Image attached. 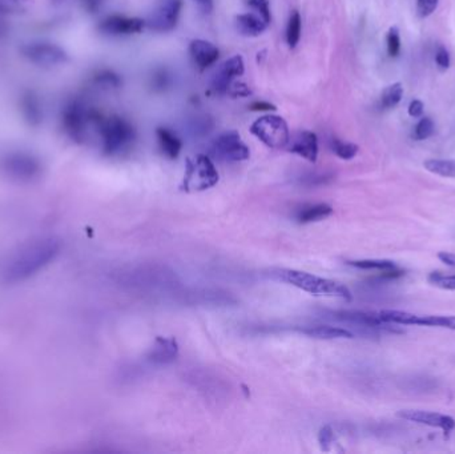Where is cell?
Returning a JSON list of instances; mask_svg holds the SVG:
<instances>
[{
  "instance_id": "obj_20",
  "label": "cell",
  "mask_w": 455,
  "mask_h": 454,
  "mask_svg": "<svg viewBox=\"0 0 455 454\" xmlns=\"http://www.w3.org/2000/svg\"><path fill=\"white\" fill-rule=\"evenodd\" d=\"M157 142L160 149L170 160L177 159L182 152V140L172 131L165 127H158L156 130Z\"/></svg>"
},
{
  "instance_id": "obj_29",
  "label": "cell",
  "mask_w": 455,
  "mask_h": 454,
  "mask_svg": "<svg viewBox=\"0 0 455 454\" xmlns=\"http://www.w3.org/2000/svg\"><path fill=\"white\" fill-rule=\"evenodd\" d=\"M434 121L430 117H419V121L416 123V128L413 131V139L416 142L426 140L434 133Z\"/></svg>"
},
{
  "instance_id": "obj_32",
  "label": "cell",
  "mask_w": 455,
  "mask_h": 454,
  "mask_svg": "<svg viewBox=\"0 0 455 454\" xmlns=\"http://www.w3.org/2000/svg\"><path fill=\"white\" fill-rule=\"evenodd\" d=\"M247 4L253 11H256L257 15H260L266 23L271 25L272 13H271V6L268 0H247Z\"/></svg>"
},
{
  "instance_id": "obj_34",
  "label": "cell",
  "mask_w": 455,
  "mask_h": 454,
  "mask_svg": "<svg viewBox=\"0 0 455 454\" xmlns=\"http://www.w3.org/2000/svg\"><path fill=\"white\" fill-rule=\"evenodd\" d=\"M435 65H438L440 69L442 71H446L450 68V65H451V58H450V53L446 50V47L443 46H438L437 51H435Z\"/></svg>"
},
{
  "instance_id": "obj_31",
  "label": "cell",
  "mask_w": 455,
  "mask_h": 454,
  "mask_svg": "<svg viewBox=\"0 0 455 454\" xmlns=\"http://www.w3.org/2000/svg\"><path fill=\"white\" fill-rule=\"evenodd\" d=\"M429 281L433 286H440L442 289L455 291V274L433 272L429 276Z\"/></svg>"
},
{
  "instance_id": "obj_21",
  "label": "cell",
  "mask_w": 455,
  "mask_h": 454,
  "mask_svg": "<svg viewBox=\"0 0 455 454\" xmlns=\"http://www.w3.org/2000/svg\"><path fill=\"white\" fill-rule=\"evenodd\" d=\"M332 213H333V208L326 203H320V204H313V206L302 208L299 211L297 219L302 224H308V222H314V221L324 220Z\"/></svg>"
},
{
  "instance_id": "obj_4",
  "label": "cell",
  "mask_w": 455,
  "mask_h": 454,
  "mask_svg": "<svg viewBox=\"0 0 455 454\" xmlns=\"http://www.w3.org/2000/svg\"><path fill=\"white\" fill-rule=\"evenodd\" d=\"M96 131L105 155H121L130 149L135 140L133 126L127 119L118 115L100 117Z\"/></svg>"
},
{
  "instance_id": "obj_25",
  "label": "cell",
  "mask_w": 455,
  "mask_h": 454,
  "mask_svg": "<svg viewBox=\"0 0 455 454\" xmlns=\"http://www.w3.org/2000/svg\"><path fill=\"white\" fill-rule=\"evenodd\" d=\"M301 38V15L299 11H292L286 25V43L290 48L299 44Z\"/></svg>"
},
{
  "instance_id": "obj_19",
  "label": "cell",
  "mask_w": 455,
  "mask_h": 454,
  "mask_svg": "<svg viewBox=\"0 0 455 454\" xmlns=\"http://www.w3.org/2000/svg\"><path fill=\"white\" fill-rule=\"evenodd\" d=\"M179 347L173 338H157L155 347L149 353V360L156 363H167L177 357Z\"/></svg>"
},
{
  "instance_id": "obj_6",
  "label": "cell",
  "mask_w": 455,
  "mask_h": 454,
  "mask_svg": "<svg viewBox=\"0 0 455 454\" xmlns=\"http://www.w3.org/2000/svg\"><path fill=\"white\" fill-rule=\"evenodd\" d=\"M20 53L29 65L48 71L64 67L69 62L68 52L53 40L27 41L20 47Z\"/></svg>"
},
{
  "instance_id": "obj_15",
  "label": "cell",
  "mask_w": 455,
  "mask_h": 454,
  "mask_svg": "<svg viewBox=\"0 0 455 454\" xmlns=\"http://www.w3.org/2000/svg\"><path fill=\"white\" fill-rule=\"evenodd\" d=\"M189 53L200 71H204L210 65H215L220 58L219 48L208 40H193L189 46Z\"/></svg>"
},
{
  "instance_id": "obj_33",
  "label": "cell",
  "mask_w": 455,
  "mask_h": 454,
  "mask_svg": "<svg viewBox=\"0 0 455 454\" xmlns=\"http://www.w3.org/2000/svg\"><path fill=\"white\" fill-rule=\"evenodd\" d=\"M440 0H416V13L421 18H428L438 7Z\"/></svg>"
},
{
  "instance_id": "obj_40",
  "label": "cell",
  "mask_w": 455,
  "mask_h": 454,
  "mask_svg": "<svg viewBox=\"0 0 455 454\" xmlns=\"http://www.w3.org/2000/svg\"><path fill=\"white\" fill-rule=\"evenodd\" d=\"M333 440V433L329 428H324L320 433V442L322 445V448H325V445H329Z\"/></svg>"
},
{
  "instance_id": "obj_23",
  "label": "cell",
  "mask_w": 455,
  "mask_h": 454,
  "mask_svg": "<svg viewBox=\"0 0 455 454\" xmlns=\"http://www.w3.org/2000/svg\"><path fill=\"white\" fill-rule=\"evenodd\" d=\"M403 98V87L401 83H393L391 86H388L382 93H381V99H379V104L383 109H391L394 107H397L400 102L402 100Z\"/></svg>"
},
{
  "instance_id": "obj_16",
  "label": "cell",
  "mask_w": 455,
  "mask_h": 454,
  "mask_svg": "<svg viewBox=\"0 0 455 454\" xmlns=\"http://www.w3.org/2000/svg\"><path fill=\"white\" fill-rule=\"evenodd\" d=\"M20 111L25 120L29 126H39L44 119V108L40 102L39 96L32 91H28L22 96Z\"/></svg>"
},
{
  "instance_id": "obj_7",
  "label": "cell",
  "mask_w": 455,
  "mask_h": 454,
  "mask_svg": "<svg viewBox=\"0 0 455 454\" xmlns=\"http://www.w3.org/2000/svg\"><path fill=\"white\" fill-rule=\"evenodd\" d=\"M220 180L219 171L207 155H197L186 160L182 189L186 192L205 191Z\"/></svg>"
},
{
  "instance_id": "obj_1",
  "label": "cell",
  "mask_w": 455,
  "mask_h": 454,
  "mask_svg": "<svg viewBox=\"0 0 455 454\" xmlns=\"http://www.w3.org/2000/svg\"><path fill=\"white\" fill-rule=\"evenodd\" d=\"M59 251L60 243L55 237H38L19 246L0 265L1 283L25 281L53 261Z\"/></svg>"
},
{
  "instance_id": "obj_42",
  "label": "cell",
  "mask_w": 455,
  "mask_h": 454,
  "mask_svg": "<svg viewBox=\"0 0 455 454\" xmlns=\"http://www.w3.org/2000/svg\"><path fill=\"white\" fill-rule=\"evenodd\" d=\"M55 1H60V0H55Z\"/></svg>"
},
{
  "instance_id": "obj_17",
  "label": "cell",
  "mask_w": 455,
  "mask_h": 454,
  "mask_svg": "<svg viewBox=\"0 0 455 454\" xmlns=\"http://www.w3.org/2000/svg\"><path fill=\"white\" fill-rule=\"evenodd\" d=\"M268 26L269 23H266L257 13H241L236 18V28L238 34L247 38L259 36L268 28Z\"/></svg>"
},
{
  "instance_id": "obj_8",
  "label": "cell",
  "mask_w": 455,
  "mask_h": 454,
  "mask_svg": "<svg viewBox=\"0 0 455 454\" xmlns=\"http://www.w3.org/2000/svg\"><path fill=\"white\" fill-rule=\"evenodd\" d=\"M250 132L266 147L273 149L284 148L290 139L285 120L277 115H266L257 119L250 126Z\"/></svg>"
},
{
  "instance_id": "obj_5",
  "label": "cell",
  "mask_w": 455,
  "mask_h": 454,
  "mask_svg": "<svg viewBox=\"0 0 455 454\" xmlns=\"http://www.w3.org/2000/svg\"><path fill=\"white\" fill-rule=\"evenodd\" d=\"M0 173L13 182H31L41 176L43 163L34 152L11 148L0 152Z\"/></svg>"
},
{
  "instance_id": "obj_41",
  "label": "cell",
  "mask_w": 455,
  "mask_h": 454,
  "mask_svg": "<svg viewBox=\"0 0 455 454\" xmlns=\"http://www.w3.org/2000/svg\"><path fill=\"white\" fill-rule=\"evenodd\" d=\"M192 1L197 3V6L205 13H210L213 8V0H192Z\"/></svg>"
},
{
  "instance_id": "obj_37",
  "label": "cell",
  "mask_w": 455,
  "mask_h": 454,
  "mask_svg": "<svg viewBox=\"0 0 455 454\" xmlns=\"http://www.w3.org/2000/svg\"><path fill=\"white\" fill-rule=\"evenodd\" d=\"M249 108L252 111H276V105L268 102H254L249 105Z\"/></svg>"
},
{
  "instance_id": "obj_24",
  "label": "cell",
  "mask_w": 455,
  "mask_h": 454,
  "mask_svg": "<svg viewBox=\"0 0 455 454\" xmlns=\"http://www.w3.org/2000/svg\"><path fill=\"white\" fill-rule=\"evenodd\" d=\"M349 265L354 268H358V269L381 271V272H389V271L398 269L397 265L389 260H354V261H349Z\"/></svg>"
},
{
  "instance_id": "obj_2",
  "label": "cell",
  "mask_w": 455,
  "mask_h": 454,
  "mask_svg": "<svg viewBox=\"0 0 455 454\" xmlns=\"http://www.w3.org/2000/svg\"><path fill=\"white\" fill-rule=\"evenodd\" d=\"M102 115L80 98H72L62 108L60 124L65 135L75 143L88 140L90 131L96 130Z\"/></svg>"
},
{
  "instance_id": "obj_18",
  "label": "cell",
  "mask_w": 455,
  "mask_h": 454,
  "mask_svg": "<svg viewBox=\"0 0 455 454\" xmlns=\"http://www.w3.org/2000/svg\"><path fill=\"white\" fill-rule=\"evenodd\" d=\"M299 333L306 335L309 338H320V340H337V338H353L354 333L339 326L333 325H309L297 329Z\"/></svg>"
},
{
  "instance_id": "obj_38",
  "label": "cell",
  "mask_w": 455,
  "mask_h": 454,
  "mask_svg": "<svg viewBox=\"0 0 455 454\" xmlns=\"http://www.w3.org/2000/svg\"><path fill=\"white\" fill-rule=\"evenodd\" d=\"M81 1L84 4L86 10L91 13H97L100 10V7H102V3H103V0H81Z\"/></svg>"
},
{
  "instance_id": "obj_26",
  "label": "cell",
  "mask_w": 455,
  "mask_h": 454,
  "mask_svg": "<svg viewBox=\"0 0 455 454\" xmlns=\"http://www.w3.org/2000/svg\"><path fill=\"white\" fill-rule=\"evenodd\" d=\"M92 83L99 88L109 90V88H117L121 84V79L109 69H102V71H97L93 74Z\"/></svg>"
},
{
  "instance_id": "obj_30",
  "label": "cell",
  "mask_w": 455,
  "mask_h": 454,
  "mask_svg": "<svg viewBox=\"0 0 455 454\" xmlns=\"http://www.w3.org/2000/svg\"><path fill=\"white\" fill-rule=\"evenodd\" d=\"M386 47L391 58H397L401 52V35L397 27H391L386 35Z\"/></svg>"
},
{
  "instance_id": "obj_11",
  "label": "cell",
  "mask_w": 455,
  "mask_h": 454,
  "mask_svg": "<svg viewBox=\"0 0 455 454\" xmlns=\"http://www.w3.org/2000/svg\"><path fill=\"white\" fill-rule=\"evenodd\" d=\"M147 27L145 20L140 18H130L124 15H109L104 18L97 29L105 36L120 38V36H130L140 34Z\"/></svg>"
},
{
  "instance_id": "obj_39",
  "label": "cell",
  "mask_w": 455,
  "mask_h": 454,
  "mask_svg": "<svg viewBox=\"0 0 455 454\" xmlns=\"http://www.w3.org/2000/svg\"><path fill=\"white\" fill-rule=\"evenodd\" d=\"M438 259L441 260L442 262H444L446 265L455 268L454 253H450V252H440V253H438Z\"/></svg>"
},
{
  "instance_id": "obj_12",
  "label": "cell",
  "mask_w": 455,
  "mask_h": 454,
  "mask_svg": "<svg viewBox=\"0 0 455 454\" xmlns=\"http://www.w3.org/2000/svg\"><path fill=\"white\" fill-rule=\"evenodd\" d=\"M244 71H245V65L241 55H234L232 58H229L216 71L212 80L213 90L220 93L228 92L234 79L241 76Z\"/></svg>"
},
{
  "instance_id": "obj_9",
  "label": "cell",
  "mask_w": 455,
  "mask_h": 454,
  "mask_svg": "<svg viewBox=\"0 0 455 454\" xmlns=\"http://www.w3.org/2000/svg\"><path fill=\"white\" fill-rule=\"evenodd\" d=\"M212 151L216 157L224 161H244L250 156L247 144L241 140L237 131H228L222 133L212 145Z\"/></svg>"
},
{
  "instance_id": "obj_3",
  "label": "cell",
  "mask_w": 455,
  "mask_h": 454,
  "mask_svg": "<svg viewBox=\"0 0 455 454\" xmlns=\"http://www.w3.org/2000/svg\"><path fill=\"white\" fill-rule=\"evenodd\" d=\"M274 279L283 281L289 286H296L308 293L317 295V296H334L339 299L351 300V291L341 283L315 276L312 273L302 272L297 269H276L272 273Z\"/></svg>"
},
{
  "instance_id": "obj_35",
  "label": "cell",
  "mask_w": 455,
  "mask_h": 454,
  "mask_svg": "<svg viewBox=\"0 0 455 454\" xmlns=\"http://www.w3.org/2000/svg\"><path fill=\"white\" fill-rule=\"evenodd\" d=\"M423 111H425V104L422 103L421 100H413L412 103L409 104V108H407V112L409 115L414 119H419V117L423 116Z\"/></svg>"
},
{
  "instance_id": "obj_10",
  "label": "cell",
  "mask_w": 455,
  "mask_h": 454,
  "mask_svg": "<svg viewBox=\"0 0 455 454\" xmlns=\"http://www.w3.org/2000/svg\"><path fill=\"white\" fill-rule=\"evenodd\" d=\"M182 0H161L149 15L145 25L157 32H168L177 26L182 13Z\"/></svg>"
},
{
  "instance_id": "obj_22",
  "label": "cell",
  "mask_w": 455,
  "mask_h": 454,
  "mask_svg": "<svg viewBox=\"0 0 455 454\" xmlns=\"http://www.w3.org/2000/svg\"><path fill=\"white\" fill-rule=\"evenodd\" d=\"M425 169L442 178H455V160L429 159L423 163Z\"/></svg>"
},
{
  "instance_id": "obj_14",
  "label": "cell",
  "mask_w": 455,
  "mask_h": 454,
  "mask_svg": "<svg viewBox=\"0 0 455 454\" xmlns=\"http://www.w3.org/2000/svg\"><path fill=\"white\" fill-rule=\"evenodd\" d=\"M287 149L292 154L304 157L308 161H317L318 157V139L312 131H299L289 139Z\"/></svg>"
},
{
  "instance_id": "obj_13",
  "label": "cell",
  "mask_w": 455,
  "mask_h": 454,
  "mask_svg": "<svg viewBox=\"0 0 455 454\" xmlns=\"http://www.w3.org/2000/svg\"><path fill=\"white\" fill-rule=\"evenodd\" d=\"M398 417L403 420L416 422L421 425H428L431 428L442 429L443 432L449 433L455 428V420L450 415H441L435 412H428V410H418V409H406L400 410Z\"/></svg>"
},
{
  "instance_id": "obj_27",
  "label": "cell",
  "mask_w": 455,
  "mask_h": 454,
  "mask_svg": "<svg viewBox=\"0 0 455 454\" xmlns=\"http://www.w3.org/2000/svg\"><path fill=\"white\" fill-rule=\"evenodd\" d=\"M330 148L334 155L339 156L342 160H351L353 157L358 154V145L349 142H344L337 138H333L330 140Z\"/></svg>"
},
{
  "instance_id": "obj_36",
  "label": "cell",
  "mask_w": 455,
  "mask_h": 454,
  "mask_svg": "<svg viewBox=\"0 0 455 454\" xmlns=\"http://www.w3.org/2000/svg\"><path fill=\"white\" fill-rule=\"evenodd\" d=\"M154 84H155V87H157V88L163 90V88H165L170 84V78H168V75L164 71H160V72H157L156 75L154 76Z\"/></svg>"
},
{
  "instance_id": "obj_28",
  "label": "cell",
  "mask_w": 455,
  "mask_h": 454,
  "mask_svg": "<svg viewBox=\"0 0 455 454\" xmlns=\"http://www.w3.org/2000/svg\"><path fill=\"white\" fill-rule=\"evenodd\" d=\"M32 0H0V15H22L26 13Z\"/></svg>"
}]
</instances>
